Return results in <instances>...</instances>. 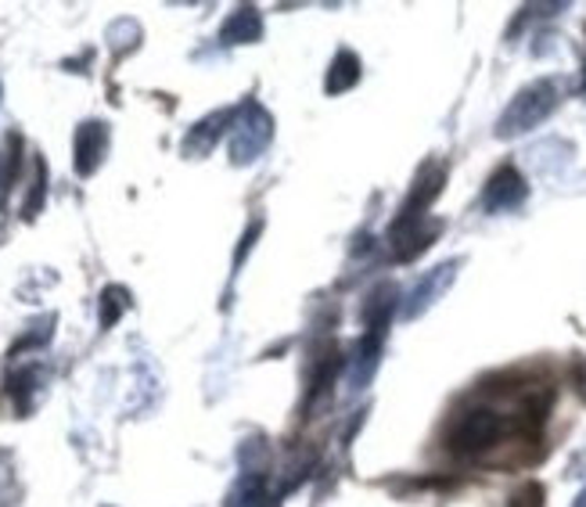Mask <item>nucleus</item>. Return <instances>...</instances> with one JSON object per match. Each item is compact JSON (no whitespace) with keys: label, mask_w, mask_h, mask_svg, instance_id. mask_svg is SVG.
<instances>
[{"label":"nucleus","mask_w":586,"mask_h":507,"mask_svg":"<svg viewBox=\"0 0 586 507\" xmlns=\"http://www.w3.org/2000/svg\"><path fill=\"white\" fill-rule=\"evenodd\" d=\"M508 436V421L504 414L489 410V407H472L454 418L446 432V450H454L457 458H475V453H486Z\"/></svg>","instance_id":"obj_1"},{"label":"nucleus","mask_w":586,"mask_h":507,"mask_svg":"<svg viewBox=\"0 0 586 507\" xmlns=\"http://www.w3.org/2000/svg\"><path fill=\"white\" fill-rule=\"evenodd\" d=\"M454 274H457V263H443V266H435V271L424 277V282L414 288V302L407 306V317H418L424 306H432L439 296H443V291L450 288V282H454Z\"/></svg>","instance_id":"obj_6"},{"label":"nucleus","mask_w":586,"mask_h":507,"mask_svg":"<svg viewBox=\"0 0 586 507\" xmlns=\"http://www.w3.org/2000/svg\"><path fill=\"white\" fill-rule=\"evenodd\" d=\"M543 500H548L543 486H540V483H526V486H518V489L511 493L508 507H543Z\"/></svg>","instance_id":"obj_8"},{"label":"nucleus","mask_w":586,"mask_h":507,"mask_svg":"<svg viewBox=\"0 0 586 507\" xmlns=\"http://www.w3.org/2000/svg\"><path fill=\"white\" fill-rule=\"evenodd\" d=\"M554 104H557V87L551 84V79H540V84L526 87L522 95L508 104V112L500 115L497 133L500 137H518V133L543 123V119L554 112Z\"/></svg>","instance_id":"obj_2"},{"label":"nucleus","mask_w":586,"mask_h":507,"mask_svg":"<svg viewBox=\"0 0 586 507\" xmlns=\"http://www.w3.org/2000/svg\"><path fill=\"white\" fill-rule=\"evenodd\" d=\"M443 166H435V163H429L421 169V177H418V184H414V191H410V198H407V206H403V212H399V220L396 223H407V220H421L424 217V209H429L432 202H435V195L443 191Z\"/></svg>","instance_id":"obj_5"},{"label":"nucleus","mask_w":586,"mask_h":507,"mask_svg":"<svg viewBox=\"0 0 586 507\" xmlns=\"http://www.w3.org/2000/svg\"><path fill=\"white\" fill-rule=\"evenodd\" d=\"M439 234V223L432 220H407V223H396L389 238H392V252L396 260H414L418 252H424L432 245V238Z\"/></svg>","instance_id":"obj_3"},{"label":"nucleus","mask_w":586,"mask_h":507,"mask_svg":"<svg viewBox=\"0 0 586 507\" xmlns=\"http://www.w3.org/2000/svg\"><path fill=\"white\" fill-rule=\"evenodd\" d=\"M576 507H586V493H583V497H579V504Z\"/></svg>","instance_id":"obj_9"},{"label":"nucleus","mask_w":586,"mask_h":507,"mask_svg":"<svg viewBox=\"0 0 586 507\" xmlns=\"http://www.w3.org/2000/svg\"><path fill=\"white\" fill-rule=\"evenodd\" d=\"M522 198H526V180H522V173L511 169V166H504L493 173V180H489V188L483 195V202L489 212H504V209H515V206H522Z\"/></svg>","instance_id":"obj_4"},{"label":"nucleus","mask_w":586,"mask_h":507,"mask_svg":"<svg viewBox=\"0 0 586 507\" xmlns=\"http://www.w3.org/2000/svg\"><path fill=\"white\" fill-rule=\"evenodd\" d=\"M360 79V62L350 51H342V55L331 62V76H328V90L331 95H342V90H350Z\"/></svg>","instance_id":"obj_7"}]
</instances>
